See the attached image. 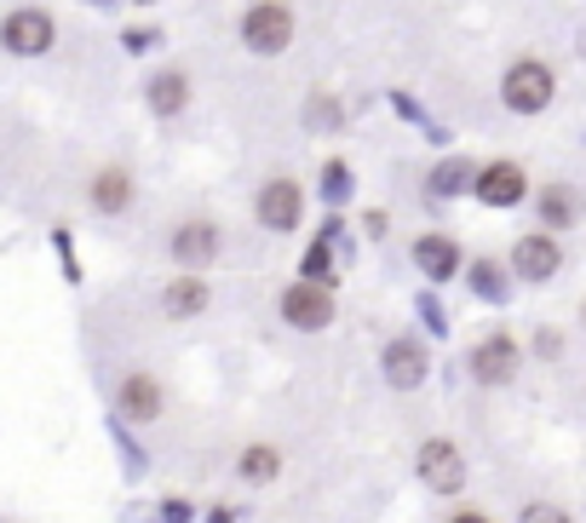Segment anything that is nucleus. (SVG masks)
Wrapping results in <instances>:
<instances>
[{
  "label": "nucleus",
  "instance_id": "obj_1",
  "mask_svg": "<svg viewBox=\"0 0 586 523\" xmlns=\"http://www.w3.org/2000/svg\"><path fill=\"white\" fill-rule=\"evenodd\" d=\"M241 47L265 52V58L288 52L294 47V7L288 0H259V7L241 12Z\"/></svg>",
  "mask_w": 586,
  "mask_h": 523
},
{
  "label": "nucleus",
  "instance_id": "obj_2",
  "mask_svg": "<svg viewBox=\"0 0 586 523\" xmlns=\"http://www.w3.org/2000/svg\"><path fill=\"white\" fill-rule=\"evenodd\" d=\"M552 92H558V81H552V70H546V63H535V58H517L511 70H506V81H500L506 110H517V115H540L552 104Z\"/></svg>",
  "mask_w": 586,
  "mask_h": 523
},
{
  "label": "nucleus",
  "instance_id": "obj_3",
  "mask_svg": "<svg viewBox=\"0 0 586 523\" xmlns=\"http://www.w3.org/2000/svg\"><path fill=\"white\" fill-rule=\"evenodd\" d=\"M52 18L47 12H34V7H18L7 23H0V41H7V52H18V58H41L47 47H52Z\"/></svg>",
  "mask_w": 586,
  "mask_h": 523
},
{
  "label": "nucleus",
  "instance_id": "obj_4",
  "mask_svg": "<svg viewBox=\"0 0 586 523\" xmlns=\"http://www.w3.org/2000/svg\"><path fill=\"white\" fill-rule=\"evenodd\" d=\"M420 483L431 489V495H460L466 466H460V449L448 443V437H431V443L420 449Z\"/></svg>",
  "mask_w": 586,
  "mask_h": 523
},
{
  "label": "nucleus",
  "instance_id": "obj_5",
  "mask_svg": "<svg viewBox=\"0 0 586 523\" xmlns=\"http://www.w3.org/2000/svg\"><path fill=\"white\" fill-rule=\"evenodd\" d=\"M477 202H489V208H511V202H524V190H529V179H524V168L517 161H489V168L477 173Z\"/></svg>",
  "mask_w": 586,
  "mask_h": 523
},
{
  "label": "nucleus",
  "instance_id": "obj_6",
  "mask_svg": "<svg viewBox=\"0 0 586 523\" xmlns=\"http://www.w3.org/2000/svg\"><path fill=\"white\" fill-rule=\"evenodd\" d=\"M282 316L294 322V329H328V316H334L328 288H317V282L288 288V293H282Z\"/></svg>",
  "mask_w": 586,
  "mask_h": 523
},
{
  "label": "nucleus",
  "instance_id": "obj_7",
  "mask_svg": "<svg viewBox=\"0 0 586 523\" xmlns=\"http://www.w3.org/2000/svg\"><path fill=\"white\" fill-rule=\"evenodd\" d=\"M471 374H477L483 385H506V380L517 374V345H511L506 334H489V340L471 351Z\"/></svg>",
  "mask_w": 586,
  "mask_h": 523
},
{
  "label": "nucleus",
  "instance_id": "obj_8",
  "mask_svg": "<svg viewBox=\"0 0 586 523\" xmlns=\"http://www.w3.org/2000/svg\"><path fill=\"white\" fill-rule=\"evenodd\" d=\"M259 224H270V231H294L299 224V184L294 179H270L259 190Z\"/></svg>",
  "mask_w": 586,
  "mask_h": 523
},
{
  "label": "nucleus",
  "instance_id": "obj_9",
  "mask_svg": "<svg viewBox=\"0 0 586 523\" xmlns=\"http://www.w3.org/2000/svg\"><path fill=\"white\" fill-rule=\"evenodd\" d=\"M511 265H517V276H524V282H546V276H558L564 253H558V242H552V237H524V242H517V253H511Z\"/></svg>",
  "mask_w": 586,
  "mask_h": 523
},
{
  "label": "nucleus",
  "instance_id": "obj_10",
  "mask_svg": "<svg viewBox=\"0 0 586 523\" xmlns=\"http://www.w3.org/2000/svg\"><path fill=\"white\" fill-rule=\"evenodd\" d=\"M172 259H179V265H213V259H219V224L190 219L185 231L172 237Z\"/></svg>",
  "mask_w": 586,
  "mask_h": 523
},
{
  "label": "nucleus",
  "instance_id": "obj_11",
  "mask_svg": "<svg viewBox=\"0 0 586 523\" xmlns=\"http://www.w3.org/2000/svg\"><path fill=\"white\" fill-rule=\"evenodd\" d=\"M386 380L397 385V391H414L426 380V351L414 345V340H391L386 345Z\"/></svg>",
  "mask_w": 586,
  "mask_h": 523
},
{
  "label": "nucleus",
  "instance_id": "obj_12",
  "mask_svg": "<svg viewBox=\"0 0 586 523\" xmlns=\"http://www.w3.org/2000/svg\"><path fill=\"white\" fill-rule=\"evenodd\" d=\"M414 265L443 282V276H455V271H460V248L448 242V237H420V242H414Z\"/></svg>",
  "mask_w": 586,
  "mask_h": 523
},
{
  "label": "nucleus",
  "instance_id": "obj_13",
  "mask_svg": "<svg viewBox=\"0 0 586 523\" xmlns=\"http://www.w3.org/2000/svg\"><path fill=\"white\" fill-rule=\"evenodd\" d=\"M190 104V81L179 76V70H161L156 81H150V110L156 115H179Z\"/></svg>",
  "mask_w": 586,
  "mask_h": 523
},
{
  "label": "nucleus",
  "instance_id": "obj_14",
  "mask_svg": "<svg viewBox=\"0 0 586 523\" xmlns=\"http://www.w3.org/2000/svg\"><path fill=\"white\" fill-rule=\"evenodd\" d=\"M121 409H127L132 420H156V414H161V385H156L150 374H132V380L121 385Z\"/></svg>",
  "mask_w": 586,
  "mask_h": 523
},
{
  "label": "nucleus",
  "instance_id": "obj_15",
  "mask_svg": "<svg viewBox=\"0 0 586 523\" xmlns=\"http://www.w3.org/2000/svg\"><path fill=\"white\" fill-rule=\"evenodd\" d=\"M127 195H132V179H127L121 168H103V173L92 179V208H103V213H121Z\"/></svg>",
  "mask_w": 586,
  "mask_h": 523
},
{
  "label": "nucleus",
  "instance_id": "obj_16",
  "mask_svg": "<svg viewBox=\"0 0 586 523\" xmlns=\"http://www.w3.org/2000/svg\"><path fill=\"white\" fill-rule=\"evenodd\" d=\"M575 213H580V195L569 184H546L540 190V219L546 224H575Z\"/></svg>",
  "mask_w": 586,
  "mask_h": 523
},
{
  "label": "nucleus",
  "instance_id": "obj_17",
  "mask_svg": "<svg viewBox=\"0 0 586 523\" xmlns=\"http://www.w3.org/2000/svg\"><path fill=\"white\" fill-rule=\"evenodd\" d=\"M201 305H207L201 276H179V282H167V316H196Z\"/></svg>",
  "mask_w": 586,
  "mask_h": 523
},
{
  "label": "nucleus",
  "instance_id": "obj_18",
  "mask_svg": "<svg viewBox=\"0 0 586 523\" xmlns=\"http://www.w3.org/2000/svg\"><path fill=\"white\" fill-rule=\"evenodd\" d=\"M276 472H282V454H276V449H248V454H241V477H248V483H265V477H276Z\"/></svg>",
  "mask_w": 586,
  "mask_h": 523
},
{
  "label": "nucleus",
  "instance_id": "obj_19",
  "mask_svg": "<svg viewBox=\"0 0 586 523\" xmlns=\"http://www.w3.org/2000/svg\"><path fill=\"white\" fill-rule=\"evenodd\" d=\"M477 173H483V168H471V161H443L437 179H431V190H437V195H455L460 184H477Z\"/></svg>",
  "mask_w": 586,
  "mask_h": 523
},
{
  "label": "nucleus",
  "instance_id": "obj_20",
  "mask_svg": "<svg viewBox=\"0 0 586 523\" xmlns=\"http://www.w3.org/2000/svg\"><path fill=\"white\" fill-rule=\"evenodd\" d=\"M328 259H334V253H328V242H317V248H310V253H305V276H310V282H317V276L328 271Z\"/></svg>",
  "mask_w": 586,
  "mask_h": 523
},
{
  "label": "nucleus",
  "instance_id": "obj_21",
  "mask_svg": "<svg viewBox=\"0 0 586 523\" xmlns=\"http://www.w3.org/2000/svg\"><path fill=\"white\" fill-rule=\"evenodd\" d=\"M524 523H569V517H564L558 506H529V512H524Z\"/></svg>",
  "mask_w": 586,
  "mask_h": 523
},
{
  "label": "nucleus",
  "instance_id": "obj_22",
  "mask_svg": "<svg viewBox=\"0 0 586 523\" xmlns=\"http://www.w3.org/2000/svg\"><path fill=\"white\" fill-rule=\"evenodd\" d=\"M455 523H489V517H477V512H460V517H455Z\"/></svg>",
  "mask_w": 586,
  "mask_h": 523
}]
</instances>
